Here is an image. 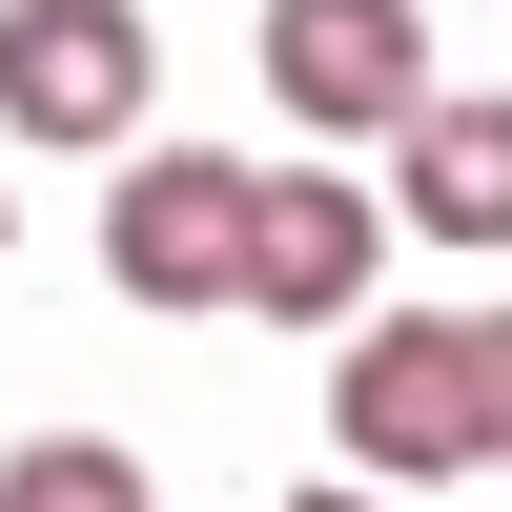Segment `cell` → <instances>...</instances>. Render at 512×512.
<instances>
[{
  "label": "cell",
  "mask_w": 512,
  "mask_h": 512,
  "mask_svg": "<svg viewBox=\"0 0 512 512\" xmlns=\"http://www.w3.org/2000/svg\"><path fill=\"white\" fill-rule=\"evenodd\" d=\"M267 103L328 123V144H369V123H431V21L410 0H267Z\"/></svg>",
  "instance_id": "4"
},
{
  "label": "cell",
  "mask_w": 512,
  "mask_h": 512,
  "mask_svg": "<svg viewBox=\"0 0 512 512\" xmlns=\"http://www.w3.org/2000/svg\"><path fill=\"white\" fill-rule=\"evenodd\" d=\"M390 185H410V226H431V246H472V267H492V246H512V103H431V123L390 144Z\"/></svg>",
  "instance_id": "6"
},
{
  "label": "cell",
  "mask_w": 512,
  "mask_h": 512,
  "mask_svg": "<svg viewBox=\"0 0 512 512\" xmlns=\"http://www.w3.org/2000/svg\"><path fill=\"white\" fill-rule=\"evenodd\" d=\"M0 246H21V205H0Z\"/></svg>",
  "instance_id": "10"
},
{
  "label": "cell",
  "mask_w": 512,
  "mask_h": 512,
  "mask_svg": "<svg viewBox=\"0 0 512 512\" xmlns=\"http://www.w3.org/2000/svg\"><path fill=\"white\" fill-rule=\"evenodd\" d=\"M328 431L369 451V492H451V472H492V308H390V328H349V369H328Z\"/></svg>",
  "instance_id": "1"
},
{
  "label": "cell",
  "mask_w": 512,
  "mask_h": 512,
  "mask_svg": "<svg viewBox=\"0 0 512 512\" xmlns=\"http://www.w3.org/2000/svg\"><path fill=\"white\" fill-rule=\"evenodd\" d=\"M287 512H390V492H287Z\"/></svg>",
  "instance_id": "9"
},
{
  "label": "cell",
  "mask_w": 512,
  "mask_h": 512,
  "mask_svg": "<svg viewBox=\"0 0 512 512\" xmlns=\"http://www.w3.org/2000/svg\"><path fill=\"white\" fill-rule=\"evenodd\" d=\"M369 267H390V226H369L349 164H246V308L267 328H349Z\"/></svg>",
  "instance_id": "5"
},
{
  "label": "cell",
  "mask_w": 512,
  "mask_h": 512,
  "mask_svg": "<svg viewBox=\"0 0 512 512\" xmlns=\"http://www.w3.org/2000/svg\"><path fill=\"white\" fill-rule=\"evenodd\" d=\"M0 512H144V451L123 431H41L21 472H0Z\"/></svg>",
  "instance_id": "7"
},
{
  "label": "cell",
  "mask_w": 512,
  "mask_h": 512,
  "mask_svg": "<svg viewBox=\"0 0 512 512\" xmlns=\"http://www.w3.org/2000/svg\"><path fill=\"white\" fill-rule=\"evenodd\" d=\"M103 267H123V308H246V164L226 144H144L103 185Z\"/></svg>",
  "instance_id": "2"
},
{
  "label": "cell",
  "mask_w": 512,
  "mask_h": 512,
  "mask_svg": "<svg viewBox=\"0 0 512 512\" xmlns=\"http://www.w3.org/2000/svg\"><path fill=\"white\" fill-rule=\"evenodd\" d=\"M492 431H512V308H492Z\"/></svg>",
  "instance_id": "8"
},
{
  "label": "cell",
  "mask_w": 512,
  "mask_h": 512,
  "mask_svg": "<svg viewBox=\"0 0 512 512\" xmlns=\"http://www.w3.org/2000/svg\"><path fill=\"white\" fill-rule=\"evenodd\" d=\"M144 82H164L144 0H0V123L21 144H123Z\"/></svg>",
  "instance_id": "3"
}]
</instances>
